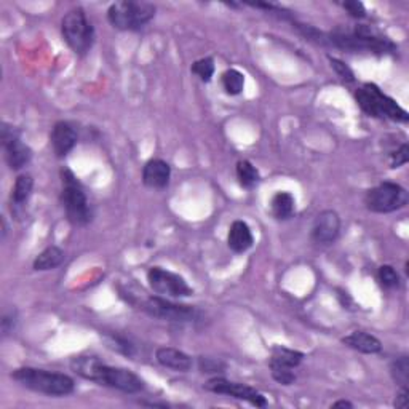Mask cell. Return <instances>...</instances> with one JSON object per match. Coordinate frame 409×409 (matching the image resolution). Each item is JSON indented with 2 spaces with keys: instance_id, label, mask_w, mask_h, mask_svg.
<instances>
[{
  "instance_id": "cell-4",
  "label": "cell",
  "mask_w": 409,
  "mask_h": 409,
  "mask_svg": "<svg viewBox=\"0 0 409 409\" xmlns=\"http://www.w3.org/2000/svg\"><path fill=\"white\" fill-rule=\"evenodd\" d=\"M61 203L66 211L69 222L74 226H86L93 219V211H91L90 201L86 199L82 184L79 182L76 175L71 170H61Z\"/></svg>"
},
{
  "instance_id": "cell-16",
  "label": "cell",
  "mask_w": 409,
  "mask_h": 409,
  "mask_svg": "<svg viewBox=\"0 0 409 409\" xmlns=\"http://www.w3.org/2000/svg\"><path fill=\"white\" fill-rule=\"evenodd\" d=\"M155 358L163 368L168 370L177 371V373H187L192 370L194 361L187 354H184L182 350L173 349V347H160L155 352Z\"/></svg>"
},
{
  "instance_id": "cell-24",
  "label": "cell",
  "mask_w": 409,
  "mask_h": 409,
  "mask_svg": "<svg viewBox=\"0 0 409 409\" xmlns=\"http://www.w3.org/2000/svg\"><path fill=\"white\" fill-rule=\"evenodd\" d=\"M302 358H304V354L297 352V350L281 347V345H275V347L272 349V358L270 360L279 361L281 363V365L296 368L299 366V363L302 361Z\"/></svg>"
},
{
  "instance_id": "cell-8",
  "label": "cell",
  "mask_w": 409,
  "mask_h": 409,
  "mask_svg": "<svg viewBox=\"0 0 409 409\" xmlns=\"http://www.w3.org/2000/svg\"><path fill=\"white\" fill-rule=\"evenodd\" d=\"M408 203V192L400 184L385 181L370 189L365 195L366 208L373 213H391Z\"/></svg>"
},
{
  "instance_id": "cell-34",
  "label": "cell",
  "mask_w": 409,
  "mask_h": 409,
  "mask_svg": "<svg viewBox=\"0 0 409 409\" xmlns=\"http://www.w3.org/2000/svg\"><path fill=\"white\" fill-rule=\"evenodd\" d=\"M200 370L203 373H217L219 370H224V365L213 358H200Z\"/></svg>"
},
{
  "instance_id": "cell-12",
  "label": "cell",
  "mask_w": 409,
  "mask_h": 409,
  "mask_svg": "<svg viewBox=\"0 0 409 409\" xmlns=\"http://www.w3.org/2000/svg\"><path fill=\"white\" fill-rule=\"evenodd\" d=\"M0 140H2V146L5 149V160L11 170H21L31 162L32 151L31 147L21 141L20 133L13 126L7 123H2L0 128Z\"/></svg>"
},
{
  "instance_id": "cell-9",
  "label": "cell",
  "mask_w": 409,
  "mask_h": 409,
  "mask_svg": "<svg viewBox=\"0 0 409 409\" xmlns=\"http://www.w3.org/2000/svg\"><path fill=\"white\" fill-rule=\"evenodd\" d=\"M149 286L154 293L168 297H187L194 295V290L181 275L162 267H151L147 272Z\"/></svg>"
},
{
  "instance_id": "cell-33",
  "label": "cell",
  "mask_w": 409,
  "mask_h": 409,
  "mask_svg": "<svg viewBox=\"0 0 409 409\" xmlns=\"http://www.w3.org/2000/svg\"><path fill=\"white\" fill-rule=\"evenodd\" d=\"M111 345L109 347H112L114 350H117V352H122L125 355H131L133 354V345H131L128 341H125V339H120V337H111Z\"/></svg>"
},
{
  "instance_id": "cell-26",
  "label": "cell",
  "mask_w": 409,
  "mask_h": 409,
  "mask_svg": "<svg viewBox=\"0 0 409 409\" xmlns=\"http://www.w3.org/2000/svg\"><path fill=\"white\" fill-rule=\"evenodd\" d=\"M269 366H270V373H272V377L279 384L291 385L293 382L296 381V374H295V371H293L295 368L281 365V363L274 361V360L269 361Z\"/></svg>"
},
{
  "instance_id": "cell-27",
  "label": "cell",
  "mask_w": 409,
  "mask_h": 409,
  "mask_svg": "<svg viewBox=\"0 0 409 409\" xmlns=\"http://www.w3.org/2000/svg\"><path fill=\"white\" fill-rule=\"evenodd\" d=\"M192 72L199 76L201 82H210L213 74H215V61L213 58H201L192 65Z\"/></svg>"
},
{
  "instance_id": "cell-5",
  "label": "cell",
  "mask_w": 409,
  "mask_h": 409,
  "mask_svg": "<svg viewBox=\"0 0 409 409\" xmlns=\"http://www.w3.org/2000/svg\"><path fill=\"white\" fill-rule=\"evenodd\" d=\"M355 100L358 102L363 112L370 117H387L395 122H408L409 115L405 109L400 107L396 102L382 93L381 88L374 83H366L356 90Z\"/></svg>"
},
{
  "instance_id": "cell-6",
  "label": "cell",
  "mask_w": 409,
  "mask_h": 409,
  "mask_svg": "<svg viewBox=\"0 0 409 409\" xmlns=\"http://www.w3.org/2000/svg\"><path fill=\"white\" fill-rule=\"evenodd\" d=\"M61 34L74 53L80 56L88 53L95 43V27L83 8H74L62 18Z\"/></svg>"
},
{
  "instance_id": "cell-21",
  "label": "cell",
  "mask_w": 409,
  "mask_h": 409,
  "mask_svg": "<svg viewBox=\"0 0 409 409\" xmlns=\"http://www.w3.org/2000/svg\"><path fill=\"white\" fill-rule=\"evenodd\" d=\"M272 215L276 219H288L295 213V197L290 192H276L270 201Z\"/></svg>"
},
{
  "instance_id": "cell-7",
  "label": "cell",
  "mask_w": 409,
  "mask_h": 409,
  "mask_svg": "<svg viewBox=\"0 0 409 409\" xmlns=\"http://www.w3.org/2000/svg\"><path fill=\"white\" fill-rule=\"evenodd\" d=\"M155 16V5L149 2H115L107 10V20L119 31H140Z\"/></svg>"
},
{
  "instance_id": "cell-18",
  "label": "cell",
  "mask_w": 409,
  "mask_h": 409,
  "mask_svg": "<svg viewBox=\"0 0 409 409\" xmlns=\"http://www.w3.org/2000/svg\"><path fill=\"white\" fill-rule=\"evenodd\" d=\"M342 344L354 350H358L361 354H377L382 350V342L376 336L365 331L350 333L349 336L342 337Z\"/></svg>"
},
{
  "instance_id": "cell-23",
  "label": "cell",
  "mask_w": 409,
  "mask_h": 409,
  "mask_svg": "<svg viewBox=\"0 0 409 409\" xmlns=\"http://www.w3.org/2000/svg\"><path fill=\"white\" fill-rule=\"evenodd\" d=\"M222 86L226 93L230 96H237L243 91L245 86V76L237 69H227L222 74Z\"/></svg>"
},
{
  "instance_id": "cell-1",
  "label": "cell",
  "mask_w": 409,
  "mask_h": 409,
  "mask_svg": "<svg viewBox=\"0 0 409 409\" xmlns=\"http://www.w3.org/2000/svg\"><path fill=\"white\" fill-rule=\"evenodd\" d=\"M72 371L86 381L105 385L123 394H140L144 390V382L133 371L125 368L109 366L96 356H77L71 361Z\"/></svg>"
},
{
  "instance_id": "cell-15",
  "label": "cell",
  "mask_w": 409,
  "mask_h": 409,
  "mask_svg": "<svg viewBox=\"0 0 409 409\" xmlns=\"http://www.w3.org/2000/svg\"><path fill=\"white\" fill-rule=\"evenodd\" d=\"M171 168L162 159H151L142 168V182L151 189H165L170 184Z\"/></svg>"
},
{
  "instance_id": "cell-10",
  "label": "cell",
  "mask_w": 409,
  "mask_h": 409,
  "mask_svg": "<svg viewBox=\"0 0 409 409\" xmlns=\"http://www.w3.org/2000/svg\"><path fill=\"white\" fill-rule=\"evenodd\" d=\"M142 310L147 312L155 319H162L168 321H176V323H186V321H192L197 316V310L192 305L186 304H175L168 301V299L152 296L147 297L142 302Z\"/></svg>"
},
{
  "instance_id": "cell-32",
  "label": "cell",
  "mask_w": 409,
  "mask_h": 409,
  "mask_svg": "<svg viewBox=\"0 0 409 409\" xmlns=\"http://www.w3.org/2000/svg\"><path fill=\"white\" fill-rule=\"evenodd\" d=\"M344 10H347L350 16H354V18H365L366 16V8L365 5L358 0H350V2H344L342 4Z\"/></svg>"
},
{
  "instance_id": "cell-19",
  "label": "cell",
  "mask_w": 409,
  "mask_h": 409,
  "mask_svg": "<svg viewBox=\"0 0 409 409\" xmlns=\"http://www.w3.org/2000/svg\"><path fill=\"white\" fill-rule=\"evenodd\" d=\"M66 255L61 248L58 246H48L40 253L36 257L32 267L34 270H39V272H45V270H53L56 267H60L62 262H65Z\"/></svg>"
},
{
  "instance_id": "cell-2",
  "label": "cell",
  "mask_w": 409,
  "mask_h": 409,
  "mask_svg": "<svg viewBox=\"0 0 409 409\" xmlns=\"http://www.w3.org/2000/svg\"><path fill=\"white\" fill-rule=\"evenodd\" d=\"M328 42L337 48L352 51V53L366 51V53L385 55L394 53L396 50L390 39L382 37L381 34L368 26H356L354 31H334L328 36Z\"/></svg>"
},
{
  "instance_id": "cell-14",
  "label": "cell",
  "mask_w": 409,
  "mask_h": 409,
  "mask_svg": "<svg viewBox=\"0 0 409 409\" xmlns=\"http://www.w3.org/2000/svg\"><path fill=\"white\" fill-rule=\"evenodd\" d=\"M77 140L79 135L76 126L71 122H65V120H62V122H58L50 135L51 147H53L56 157L60 159L66 157V155L76 147Z\"/></svg>"
},
{
  "instance_id": "cell-28",
  "label": "cell",
  "mask_w": 409,
  "mask_h": 409,
  "mask_svg": "<svg viewBox=\"0 0 409 409\" xmlns=\"http://www.w3.org/2000/svg\"><path fill=\"white\" fill-rule=\"evenodd\" d=\"M377 279L381 281V285L385 288H396L400 285V275L391 266L379 267Z\"/></svg>"
},
{
  "instance_id": "cell-25",
  "label": "cell",
  "mask_w": 409,
  "mask_h": 409,
  "mask_svg": "<svg viewBox=\"0 0 409 409\" xmlns=\"http://www.w3.org/2000/svg\"><path fill=\"white\" fill-rule=\"evenodd\" d=\"M390 374L394 381L400 385V389H408L409 385V360L408 356H400L391 361Z\"/></svg>"
},
{
  "instance_id": "cell-35",
  "label": "cell",
  "mask_w": 409,
  "mask_h": 409,
  "mask_svg": "<svg viewBox=\"0 0 409 409\" xmlns=\"http://www.w3.org/2000/svg\"><path fill=\"white\" fill-rule=\"evenodd\" d=\"M395 408H398V409H406L408 405H409V398H408V389H401V391L398 394V396H396V400H395Z\"/></svg>"
},
{
  "instance_id": "cell-3",
  "label": "cell",
  "mask_w": 409,
  "mask_h": 409,
  "mask_svg": "<svg viewBox=\"0 0 409 409\" xmlns=\"http://www.w3.org/2000/svg\"><path fill=\"white\" fill-rule=\"evenodd\" d=\"M11 377L22 387L48 396H67L76 390L72 377L61 373L39 370V368H18L11 373Z\"/></svg>"
},
{
  "instance_id": "cell-11",
  "label": "cell",
  "mask_w": 409,
  "mask_h": 409,
  "mask_svg": "<svg viewBox=\"0 0 409 409\" xmlns=\"http://www.w3.org/2000/svg\"><path fill=\"white\" fill-rule=\"evenodd\" d=\"M205 390L211 391V394H217V395L234 396V398H237V400H243V401L251 403V405L256 406V408H266L267 406L266 396H264L261 391H257L256 389H253L246 384L227 381V379H224V377L210 379V381L205 384Z\"/></svg>"
},
{
  "instance_id": "cell-31",
  "label": "cell",
  "mask_w": 409,
  "mask_h": 409,
  "mask_svg": "<svg viewBox=\"0 0 409 409\" xmlns=\"http://www.w3.org/2000/svg\"><path fill=\"white\" fill-rule=\"evenodd\" d=\"M408 160H409V147H408V144H403L398 151L391 154L390 165H391V168H400V166L408 163Z\"/></svg>"
},
{
  "instance_id": "cell-29",
  "label": "cell",
  "mask_w": 409,
  "mask_h": 409,
  "mask_svg": "<svg viewBox=\"0 0 409 409\" xmlns=\"http://www.w3.org/2000/svg\"><path fill=\"white\" fill-rule=\"evenodd\" d=\"M330 62H331L334 71H336L337 76L341 77L344 82H347V83L355 82V76H354L352 69L345 65V62H342L341 60H336V58H330Z\"/></svg>"
},
{
  "instance_id": "cell-17",
  "label": "cell",
  "mask_w": 409,
  "mask_h": 409,
  "mask_svg": "<svg viewBox=\"0 0 409 409\" xmlns=\"http://www.w3.org/2000/svg\"><path fill=\"white\" fill-rule=\"evenodd\" d=\"M255 243L250 226L245 221H234L229 229L227 245L234 253H245Z\"/></svg>"
},
{
  "instance_id": "cell-30",
  "label": "cell",
  "mask_w": 409,
  "mask_h": 409,
  "mask_svg": "<svg viewBox=\"0 0 409 409\" xmlns=\"http://www.w3.org/2000/svg\"><path fill=\"white\" fill-rule=\"evenodd\" d=\"M16 323H18V312L16 310H10V312L4 314L2 316V321H0V326H2V334L4 336H7L11 331L15 330Z\"/></svg>"
},
{
  "instance_id": "cell-20",
  "label": "cell",
  "mask_w": 409,
  "mask_h": 409,
  "mask_svg": "<svg viewBox=\"0 0 409 409\" xmlns=\"http://www.w3.org/2000/svg\"><path fill=\"white\" fill-rule=\"evenodd\" d=\"M34 189V180L31 175H20L16 177L15 187L11 191V206H25L27 203V200L31 199Z\"/></svg>"
},
{
  "instance_id": "cell-36",
  "label": "cell",
  "mask_w": 409,
  "mask_h": 409,
  "mask_svg": "<svg viewBox=\"0 0 409 409\" xmlns=\"http://www.w3.org/2000/svg\"><path fill=\"white\" fill-rule=\"evenodd\" d=\"M331 408H354V405L347 400H341V401H336Z\"/></svg>"
},
{
  "instance_id": "cell-22",
  "label": "cell",
  "mask_w": 409,
  "mask_h": 409,
  "mask_svg": "<svg viewBox=\"0 0 409 409\" xmlns=\"http://www.w3.org/2000/svg\"><path fill=\"white\" fill-rule=\"evenodd\" d=\"M237 180L243 187L251 189L261 181V175H259V170L251 162L240 160L237 163Z\"/></svg>"
},
{
  "instance_id": "cell-13",
  "label": "cell",
  "mask_w": 409,
  "mask_h": 409,
  "mask_svg": "<svg viewBox=\"0 0 409 409\" xmlns=\"http://www.w3.org/2000/svg\"><path fill=\"white\" fill-rule=\"evenodd\" d=\"M341 230V217L336 211L325 210L316 216L312 227V239L319 245H331Z\"/></svg>"
}]
</instances>
